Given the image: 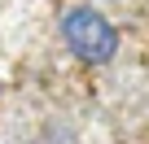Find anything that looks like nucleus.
Here are the masks:
<instances>
[{
    "mask_svg": "<svg viewBox=\"0 0 149 144\" xmlns=\"http://www.w3.org/2000/svg\"><path fill=\"white\" fill-rule=\"evenodd\" d=\"M57 31H61V44L79 57L84 65H110L118 57V26L101 9H92V5L66 9Z\"/></svg>",
    "mask_w": 149,
    "mask_h": 144,
    "instance_id": "nucleus-1",
    "label": "nucleus"
}]
</instances>
